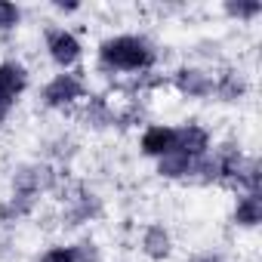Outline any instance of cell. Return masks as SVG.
<instances>
[{"label": "cell", "mask_w": 262, "mask_h": 262, "mask_svg": "<svg viewBox=\"0 0 262 262\" xmlns=\"http://www.w3.org/2000/svg\"><path fill=\"white\" fill-rule=\"evenodd\" d=\"M34 262H80L77 259V250H74V244H56V247H50V250H43Z\"/></svg>", "instance_id": "obj_17"}, {"label": "cell", "mask_w": 262, "mask_h": 262, "mask_svg": "<svg viewBox=\"0 0 262 262\" xmlns=\"http://www.w3.org/2000/svg\"><path fill=\"white\" fill-rule=\"evenodd\" d=\"M201 161V158H198ZM198 161L194 158H185L179 151H170L167 158L155 161V173L167 182H194V170H198Z\"/></svg>", "instance_id": "obj_12"}, {"label": "cell", "mask_w": 262, "mask_h": 262, "mask_svg": "<svg viewBox=\"0 0 262 262\" xmlns=\"http://www.w3.org/2000/svg\"><path fill=\"white\" fill-rule=\"evenodd\" d=\"M40 198H28V194H10L7 201H0V225H19L22 219H28L37 210Z\"/></svg>", "instance_id": "obj_15"}, {"label": "cell", "mask_w": 262, "mask_h": 262, "mask_svg": "<svg viewBox=\"0 0 262 262\" xmlns=\"http://www.w3.org/2000/svg\"><path fill=\"white\" fill-rule=\"evenodd\" d=\"M247 93H250V80H247L244 71H237V68H225V71L213 74V99H216V102L237 105Z\"/></svg>", "instance_id": "obj_10"}, {"label": "cell", "mask_w": 262, "mask_h": 262, "mask_svg": "<svg viewBox=\"0 0 262 262\" xmlns=\"http://www.w3.org/2000/svg\"><path fill=\"white\" fill-rule=\"evenodd\" d=\"M170 86L182 96V99H191V102H204V99H213V74L207 68H198V65H182L170 74Z\"/></svg>", "instance_id": "obj_5"}, {"label": "cell", "mask_w": 262, "mask_h": 262, "mask_svg": "<svg viewBox=\"0 0 262 262\" xmlns=\"http://www.w3.org/2000/svg\"><path fill=\"white\" fill-rule=\"evenodd\" d=\"M139 250H142V256L151 259V262H167V259L173 256V250H176L170 228H167L164 222H148V225L142 228Z\"/></svg>", "instance_id": "obj_8"}, {"label": "cell", "mask_w": 262, "mask_h": 262, "mask_svg": "<svg viewBox=\"0 0 262 262\" xmlns=\"http://www.w3.org/2000/svg\"><path fill=\"white\" fill-rule=\"evenodd\" d=\"M56 185H59V173L50 161H25L13 170V191L16 194L40 198V194H50Z\"/></svg>", "instance_id": "obj_3"}, {"label": "cell", "mask_w": 262, "mask_h": 262, "mask_svg": "<svg viewBox=\"0 0 262 262\" xmlns=\"http://www.w3.org/2000/svg\"><path fill=\"white\" fill-rule=\"evenodd\" d=\"M13 108H16V105H10V102H4V99H0V123H4V120L13 114Z\"/></svg>", "instance_id": "obj_21"}, {"label": "cell", "mask_w": 262, "mask_h": 262, "mask_svg": "<svg viewBox=\"0 0 262 262\" xmlns=\"http://www.w3.org/2000/svg\"><path fill=\"white\" fill-rule=\"evenodd\" d=\"M210 148H213V133H210L204 123L188 120V123H179V126H176V148H173V151H179V155L198 161V158H204Z\"/></svg>", "instance_id": "obj_7"}, {"label": "cell", "mask_w": 262, "mask_h": 262, "mask_svg": "<svg viewBox=\"0 0 262 262\" xmlns=\"http://www.w3.org/2000/svg\"><path fill=\"white\" fill-rule=\"evenodd\" d=\"M56 10H59V13H77L80 7H77V4H56Z\"/></svg>", "instance_id": "obj_22"}, {"label": "cell", "mask_w": 262, "mask_h": 262, "mask_svg": "<svg viewBox=\"0 0 262 262\" xmlns=\"http://www.w3.org/2000/svg\"><path fill=\"white\" fill-rule=\"evenodd\" d=\"M176 148V126L170 123H148L142 129V136H139V151L151 161H161L167 158L170 151Z\"/></svg>", "instance_id": "obj_9"}, {"label": "cell", "mask_w": 262, "mask_h": 262, "mask_svg": "<svg viewBox=\"0 0 262 262\" xmlns=\"http://www.w3.org/2000/svg\"><path fill=\"white\" fill-rule=\"evenodd\" d=\"M231 225L241 231H253L262 225V194H237L231 207Z\"/></svg>", "instance_id": "obj_13"}, {"label": "cell", "mask_w": 262, "mask_h": 262, "mask_svg": "<svg viewBox=\"0 0 262 262\" xmlns=\"http://www.w3.org/2000/svg\"><path fill=\"white\" fill-rule=\"evenodd\" d=\"M22 22V10L16 4H7V0H0V34H10L16 31Z\"/></svg>", "instance_id": "obj_18"}, {"label": "cell", "mask_w": 262, "mask_h": 262, "mask_svg": "<svg viewBox=\"0 0 262 262\" xmlns=\"http://www.w3.org/2000/svg\"><path fill=\"white\" fill-rule=\"evenodd\" d=\"M96 62L108 74H145L158 62V50L142 34H111L99 43Z\"/></svg>", "instance_id": "obj_1"}, {"label": "cell", "mask_w": 262, "mask_h": 262, "mask_svg": "<svg viewBox=\"0 0 262 262\" xmlns=\"http://www.w3.org/2000/svg\"><path fill=\"white\" fill-rule=\"evenodd\" d=\"M80 120L93 129H105V126H114L117 123V111L111 108L108 99L102 96H86L83 99V108H80Z\"/></svg>", "instance_id": "obj_14"}, {"label": "cell", "mask_w": 262, "mask_h": 262, "mask_svg": "<svg viewBox=\"0 0 262 262\" xmlns=\"http://www.w3.org/2000/svg\"><path fill=\"white\" fill-rule=\"evenodd\" d=\"M228 19H237V22H253L256 16H262V4L259 0H228V4L222 7Z\"/></svg>", "instance_id": "obj_16"}, {"label": "cell", "mask_w": 262, "mask_h": 262, "mask_svg": "<svg viewBox=\"0 0 262 262\" xmlns=\"http://www.w3.org/2000/svg\"><path fill=\"white\" fill-rule=\"evenodd\" d=\"M43 47H47L50 62H53L59 71H71V68L80 62V56H83L80 37H77L71 28H65V25L47 28V31H43Z\"/></svg>", "instance_id": "obj_4"}, {"label": "cell", "mask_w": 262, "mask_h": 262, "mask_svg": "<svg viewBox=\"0 0 262 262\" xmlns=\"http://www.w3.org/2000/svg\"><path fill=\"white\" fill-rule=\"evenodd\" d=\"M90 96V86H86V80L77 74V71H59V74H53L47 83H43V90H40V105L47 108V111H68V108H74L77 102H83Z\"/></svg>", "instance_id": "obj_2"}, {"label": "cell", "mask_w": 262, "mask_h": 262, "mask_svg": "<svg viewBox=\"0 0 262 262\" xmlns=\"http://www.w3.org/2000/svg\"><path fill=\"white\" fill-rule=\"evenodd\" d=\"M102 216V198L83 185H77V191L71 198H65V210H62V225L65 228H77L86 225L93 219Z\"/></svg>", "instance_id": "obj_6"}, {"label": "cell", "mask_w": 262, "mask_h": 262, "mask_svg": "<svg viewBox=\"0 0 262 262\" xmlns=\"http://www.w3.org/2000/svg\"><path fill=\"white\" fill-rule=\"evenodd\" d=\"M188 262H225V259H222V253H216V250H201V253H194Z\"/></svg>", "instance_id": "obj_20"}, {"label": "cell", "mask_w": 262, "mask_h": 262, "mask_svg": "<svg viewBox=\"0 0 262 262\" xmlns=\"http://www.w3.org/2000/svg\"><path fill=\"white\" fill-rule=\"evenodd\" d=\"M28 80L31 77H28V68L22 62H16V59H4V62H0V99H4V102L16 105L25 96Z\"/></svg>", "instance_id": "obj_11"}, {"label": "cell", "mask_w": 262, "mask_h": 262, "mask_svg": "<svg viewBox=\"0 0 262 262\" xmlns=\"http://www.w3.org/2000/svg\"><path fill=\"white\" fill-rule=\"evenodd\" d=\"M74 250H77V259L80 262H99V247H96V241H77L74 244Z\"/></svg>", "instance_id": "obj_19"}]
</instances>
